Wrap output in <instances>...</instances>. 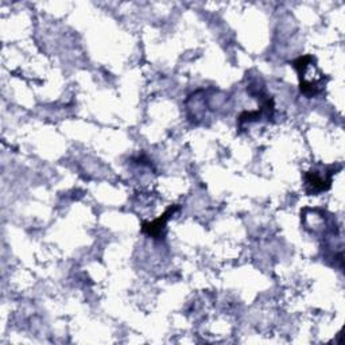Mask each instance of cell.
<instances>
[{
	"instance_id": "cell-1",
	"label": "cell",
	"mask_w": 345,
	"mask_h": 345,
	"mask_svg": "<svg viewBox=\"0 0 345 345\" xmlns=\"http://www.w3.org/2000/svg\"><path fill=\"white\" fill-rule=\"evenodd\" d=\"M172 213H174V208L168 209V212L164 213L162 217H160L156 222H151V224H144L143 230H146V232H148L150 234H160V230H162V228H164V224H166V220L168 218V214H172Z\"/></svg>"
}]
</instances>
